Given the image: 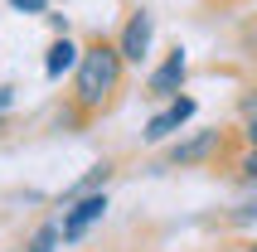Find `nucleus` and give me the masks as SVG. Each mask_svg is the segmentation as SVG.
Wrapping results in <instances>:
<instances>
[{
    "mask_svg": "<svg viewBox=\"0 0 257 252\" xmlns=\"http://www.w3.org/2000/svg\"><path fill=\"white\" fill-rule=\"evenodd\" d=\"M214 146H218V131H199L194 141L175 146V151H170V160H175V165H194V160H204V155L214 151Z\"/></svg>",
    "mask_w": 257,
    "mask_h": 252,
    "instance_id": "6",
    "label": "nucleus"
},
{
    "mask_svg": "<svg viewBox=\"0 0 257 252\" xmlns=\"http://www.w3.org/2000/svg\"><path fill=\"white\" fill-rule=\"evenodd\" d=\"M189 116H194V102H189V97H175L160 116H151V121H146V141H165L170 131H180Z\"/></svg>",
    "mask_w": 257,
    "mask_h": 252,
    "instance_id": "4",
    "label": "nucleus"
},
{
    "mask_svg": "<svg viewBox=\"0 0 257 252\" xmlns=\"http://www.w3.org/2000/svg\"><path fill=\"white\" fill-rule=\"evenodd\" d=\"M243 175H257V146H252V155L243 160Z\"/></svg>",
    "mask_w": 257,
    "mask_h": 252,
    "instance_id": "10",
    "label": "nucleus"
},
{
    "mask_svg": "<svg viewBox=\"0 0 257 252\" xmlns=\"http://www.w3.org/2000/svg\"><path fill=\"white\" fill-rule=\"evenodd\" d=\"M252 252H257V247H252Z\"/></svg>",
    "mask_w": 257,
    "mask_h": 252,
    "instance_id": "12",
    "label": "nucleus"
},
{
    "mask_svg": "<svg viewBox=\"0 0 257 252\" xmlns=\"http://www.w3.org/2000/svg\"><path fill=\"white\" fill-rule=\"evenodd\" d=\"M247 136H252V146H257V116H252V126H247Z\"/></svg>",
    "mask_w": 257,
    "mask_h": 252,
    "instance_id": "11",
    "label": "nucleus"
},
{
    "mask_svg": "<svg viewBox=\"0 0 257 252\" xmlns=\"http://www.w3.org/2000/svg\"><path fill=\"white\" fill-rule=\"evenodd\" d=\"M151 29H156V25H151V15H146V10H136L126 20V34H121V44H116L126 63H141V58H146V49H151Z\"/></svg>",
    "mask_w": 257,
    "mask_h": 252,
    "instance_id": "3",
    "label": "nucleus"
},
{
    "mask_svg": "<svg viewBox=\"0 0 257 252\" xmlns=\"http://www.w3.org/2000/svg\"><path fill=\"white\" fill-rule=\"evenodd\" d=\"M102 213H107V199L102 194H87V199H78L68 213H63V223H58V233H63V242H78L87 233L92 223H102Z\"/></svg>",
    "mask_w": 257,
    "mask_h": 252,
    "instance_id": "2",
    "label": "nucleus"
},
{
    "mask_svg": "<svg viewBox=\"0 0 257 252\" xmlns=\"http://www.w3.org/2000/svg\"><path fill=\"white\" fill-rule=\"evenodd\" d=\"M15 10H25V15H44L49 10V0H10Z\"/></svg>",
    "mask_w": 257,
    "mask_h": 252,
    "instance_id": "9",
    "label": "nucleus"
},
{
    "mask_svg": "<svg viewBox=\"0 0 257 252\" xmlns=\"http://www.w3.org/2000/svg\"><path fill=\"white\" fill-rule=\"evenodd\" d=\"M180 83H185V54L175 49V54L151 73V92H156V97H170V92H180Z\"/></svg>",
    "mask_w": 257,
    "mask_h": 252,
    "instance_id": "5",
    "label": "nucleus"
},
{
    "mask_svg": "<svg viewBox=\"0 0 257 252\" xmlns=\"http://www.w3.org/2000/svg\"><path fill=\"white\" fill-rule=\"evenodd\" d=\"M78 63V49H73V39L63 34V39H54V49H49V58H44V73L49 78H63V73Z\"/></svg>",
    "mask_w": 257,
    "mask_h": 252,
    "instance_id": "7",
    "label": "nucleus"
},
{
    "mask_svg": "<svg viewBox=\"0 0 257 252\" xmlns=\"http://www.w3.org/2000/svg\"><path fill=\"white\" fill-rule=\"evenodd\" d=\"M58 238H63L58 228H39V233H34V242H29V252H54Z\"/></svg>",
    "mask_w": 257,
    "mask_h": 252,
    "instance_id": "8",
    "label": "nucleus"
},
{
    "mask_svg": "<svg viewBox=\"0 0 257 252\" xmlns=\"http://www.w3.org/2000/svg\"><path fill=\"white\" fill-rule=\"evenodd\" d=\"M121 49H112V44H92L83 58H78V102L83 107H97V102H107V92H116V83H121Z\"/></svg>",
    "mask_w": 257,
    "mask_h": 252,
    "instance_id": "1",
    "label": "nucleus"
}]
</instances>
